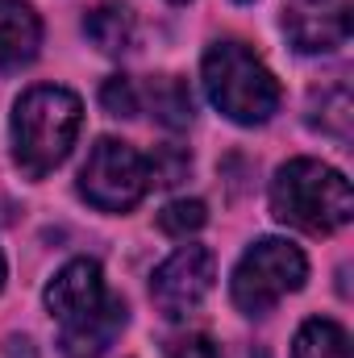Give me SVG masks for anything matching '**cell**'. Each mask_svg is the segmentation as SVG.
I'll return each mask as SVG.
<instances>
[{"instance_id": "52a82bcc", "label": "cell", "mask_w": 354, "mask_h": 358, "mask_svg": "<svg viewBox=\"0 0 354 358\" xmlns=\"http://www.w3.org/2000/svg\"><path fill=\"white\" fill-rule=\"evenodd\" d=\"M283 34L300 55L338 50L351 38V0H288Z\"/></svg>"}, {"instance_id": "ac0fdd59", "label": "cell", "mask_w": 354, "mask_h": 358, "mask_svg": "<svg viewBox=\"0 0 354 358\" xmlns=\"http://www.w3.org/2000/svg\"><path fill=\"white\" fill-rule=\"evenodd\" d=\"M171 358H221V355L208 338H183V342H176Z\"/></svg>"}, {"instance_id": "277c9868", "label": "cell", "mask_w": 354, "mask_h": 358, "mask_svg": "<svg viewBox=\"0 0 354 358\" xmlns=\"http://www.w3.org/2000/svg\"><path fill=\"white\" fill-rule=\"evenodd\" d=\"M304 275H309V263H304L300 246H292L283 238H263L234 267V304L246 317H263L288 292H296L304 283Z\"/></svg>"}, {"instance_id": "2e32d148", "label": "cell", "mask_w": 354, "mask_h": 358, "mask_svg": "<svg viewBox=\"0 0 354 358\" xmlns=\"http://www.w3.org/2000/svg\"><path fill=\"white\" fill-rule=\"evenodd\" d=\"M100 104H104L113 117H134V113H138V92H134V84H129L125 76H113V80H104V88H100Z\"/></svg>"}, {"instance_id": "9c48e42d", "label": "cell", "mask_w": 354, "mask_h": 358, "mask_svg": "<svg viewBox=\"0 0 354 358\" xmlns=\"http://www.w3.org/2000/svg\"><path fill=\"white\" fill-rule=\"evenodd\" d=\"M121 325H125V300L104 296L92 313H84V317H76V321L63 325L59 346H63L67 358H100L113 346V338L121 334Z\"/></svg>"}, {"instance_id": "9a60e30c", "label": "cell", "mask_w": 354, "mask_h": 358, "mask_svg": "<svg viewBox=\"0 0 354 358\" xmlns=\"http://www.w3.org/2000/svg\"><path fill=\"white\" fill-rule=\"evenodd\" d=\"M204 221H208V213H204L200 200H171V204L159 213V229L171 234V238H187V234H196Z\"/></svg>"}, {"instance_id": "d6986e66", "label": "cell", "mask_w": 354, "mask_h": 358, "mask_svg": "<svg viewBox=\"0 0 354 358\" xmlns=\"http://www.w3.org/2000/svg\"><path fill=\"white\" fill-rule=\"evenodd\" d=\"M0 287H4V255H0Z\"/></svg>"}, {"instance_id": "7a4b0ae2", "label": "cell", "mask_w": 354, "mask_h": 358, "mask_svg": "<svg viewBox=\"0 0 354 358\" xmlns=\"http://www.w3.org/2000/svg\"><path fill=\"white\" fill-rule=\"evenodd\" d=\"M271 213L304 234H334L354 217V192L342 171L317 159H292L271 179Z\"/></svg>"}, {"instance_id": "6da1fadb", "label": "cell", "mask_w": 354, "mask_h": 358, "mask_svg": "<svg viewBox=\"0 0 354 358\" xmlns=\"http://www.w3.org/2000/svg\"><path fill=\"white\" fill-rule=\"evenodd\" d=\"M84 125L80 96L55 84L29 88L13 108V159L25 176H50L76 146Z\"/></svg>"}, {"instance_id": "30bf717a", "label": "cell", "mask_w": 354, "mask_h": 358, "mask_svg": "<svg viewBox=\"0 0 354 358\" xmlns=\"http://www.w3.org/2000/svg\"><path fill=\"white\" fill-rule=\"evenodd\" d=\"M42 46V21L21 0H0V71L25 67Z\"/></svg>"}, {"instance_id": "7c38bea8", "label": "cell", "mask_w": 354, "mask_h": 358, "mask_svg": "<svg viewBox=\"0 0 354 358\" xmlns=\"http://www.w3.org/2000/svg\"><path fill=\"white\" fill-rule=\"evenodd\" d=\"M146 100H150V113H155L167 129H183V125L196 117L192 92H187V84L176 80V76H159V80H150Z\"/></svg>"}, {"instance_id": "8992f818", "label": "cell", "mask_w": 354, "mask_h": 358, "mask_svg": "<svg viewBox=\"0 0 354 358\" xmlns=\"http://www.w3.org/2000/svg\"><path fill=\"white\" fill-rule=\"evenodd\" d=\"M213 279H217L213 250L183 246V250H176L163 267L155 271L150 296H155V304H159V313L167 321H183L187 313H196L204 304V296L213 292Z\"/></svg>"}, {"instance_id": "5b68a950", "label": "cell", "mask_w": 354, "mask_h": 358, "mask_svg": "<svg viewBox=\"0 0 354 358\" xmlns=\"http://www.w3.org/2000/svg\"><path fill=\"white\" fill-rule=\"evenodd\" d=\"M146 187H150V167L129 142L100 138L92 146L88 163L80 171V192L88 204L104 213H125L146 196Z\"/></svg>"}, {"instance_id": "ba28073f", "label": "cell", "mask_w": 354, "mask_h": 358, "mask_svg": "<svg viewBox=\"0 0 354 358\" xmlns=\"http://www.w3.org/2000/svg\"><path fill=\"white\" fill-rule=\"evenodd\" d=\"M104 296H108V292H104L100 263L76 259V263H67V267L50 279V287H46V308H50V317H59V321L67 325V321L92 313Z\"/></svg>"}, {"instance_id": "3957f363", "label": "cell", "mask_w": 354, "mask_h": 358, "mask_svg": "<svg viewBox=\"0 0 354 358\" xmlns=\"http://www.w3.org/2000/svg\"><path fill=\"white\" fill-rule=\"evenodd\" d=\"M208 100L238 125H263L279 108V84L242 42H213L204 55Z\"/></svg>"}, {"instance_id": "8fae6325", "label": "cell", "mask_w": 354, "mask_h": 358, "mask_svg": "<svg viewBox=\"0 0 354 358\" xmlns=\"http://www.w3.org/2000/svg\"><path fill=\"white\" fill-rule=\"evenodd\" d=\"M84 34L104 55H121L134 46V13L125 4H100L84 17Z\"/></svg>"}, {"instance_id": "5bb4252c", "label": "cell", "mask_w": 354, "mask_h": 358, "mask_svg": "<svg viewBox=\"0 0 354 358\" xmlns=\"http://www.w3.org/2000/svg\"><path fill=\"white\" fill-rule=\"evenodd\" d=\"M313 125H321L334 138H351V92L346 88L321 92V113H313Z\"/></svg>"}, {"instance_id": "e0dca14e", "label": "cell", "mask_w": 354, "mask_h": 358, "mask_svg": "<svg viewBox=\"0 0 354 358\" xmlns=\"http://www.w3.org/2000/svg\"><path fill=\"white\" fill-rule=\"evenodd\" d=\"M187 167H192V159H187V150H179V146H159V150H155V163H150L155 179L167 183V187L187 176Z\"/></svg>"}, {"instance_id": "4fadbf2b", "label": "cell", "mask_w": 354, "mask_h": 358, "mask_svg": "<svg viewBox=\"0 0 354 358\" xmlns=\"http://www.w3.org/2000/svg\"><path fill=\"white\" fill-rule=\"evenodd\" d=\"M292 358H351V338L342 325L334 321H304V329L296 334Z\"/></svg>"}]
</instances>
